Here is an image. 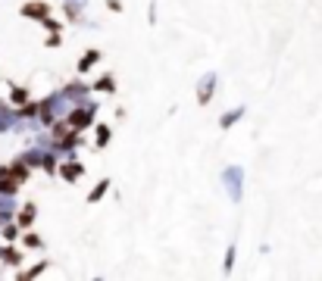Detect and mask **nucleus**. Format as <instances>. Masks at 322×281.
Masks as SVG:
<instances>
[{"label":"nucleus","instance_id":"obj_1","mask_svg":"<svg viewBox=\"0 0 322 281\" xmlns=\"http://www.w3.org/2000/svg\"><path fill=\"white\" fill-rule=\"evenodd\" d=\"M22 13L31 16V19H47V4H25Z\"/></svg>","mask_w":322,"mask_h":281},{"label":"nucleus","instance_id":"obj_2","mask_svg":"<svg viewBox=\"0 0 322 281\" xmlns=\"http://www.w3.org/2000/svg\"><path fill=\"white\" fill-rule=\"evenodd\" d=\"M88 122H91V112H88V109H75V112H72V125H75V128H82V125H88Z\"/></svg>","mask_w":322,"mask_h":281},{"label":"nucleus","instance_id":"obj_3","mask_svg":"<svg viewBox=\"0 0 322 281\" xmlns=\"http://www.w3.org/2000/svg\"><path fill=\"white\" fill-rule=\"evenodd\" d=\"M16 187H19V181H16V178H0V194H13L16 191Z\"/></svg>","mask_w":322,"mask_h":281},{"label":"nucleus","instance_id":"obj_4","mask_svg":"<svg viewBox=\"0 0 322 281\" xmlns=\"http://www.w3.org/2000/svg\"><path fill=\"white\" fill-rule=\"evenodd\" d=\"M31 219H34V206H25L19 216V225H31Z\"/></svg>","mask_w":322,"mask_h":281},{"label":"nucleus","instance_id":"obj_5","mask_svg":"<svg viewBox=\"0 0 322 281\" xmlns=\"http://www.w3.org/2000/svg\"><path fill=\"white\" fill-rule=\"evenodd\" d=\"M4 259H7V262H13V266H19V262H22V256L16 253V250H4Z\"/></svg>","mask_w":322,"mask_h":281},{"label":"nucleus","instance_id":"obj_6","mask_svg":"<svg viewBox=\"0 0 322 281\" xmlns=\"http://www.w3.org/2000/svg\"><path fill=\"white\" fill-rule=\"evenodd\" d=\"M106 187H110V181H100V184H97V191H94L91 197H88V200H91V203H94V200H100V197H103V191H106Z\"/></svg>","mask_w":322,"mask_h":281},{"label":"nucleus","instance_id":"obj_7","mask_svg":"<svg viewBox=\"0 0 322 281\" xmlns=\"http://www.w3.org/2000/svg\"><path fill=\"white\" fill-rule=\"evenodd\" d=\"M94 60H97V53H85V56H82V63H78V69L85 72V69H88V66H91Z\"/></svg>","mask_w":322,"mask_h":281},{"label":"nucleus","instance_id":"obj_8","mask_svg":"<svg viewBox=\"0 0 322 281\" xmlns=\"http://www.w3.org/2000/svg\"><path fill=\"white\" fill-rule=\"evenodd\" d=\"M100 91H113V78H110V75H106V78H100V85H97Z\"/></svg>","mask_w":322,"mask_h":281},{"label":"nucleus","instance_id":"obj_9","mask_svg":"<svg viewBox=\"0 0 322 281\" xmlns=\"http://www.w3.org/2000/svg\"><path fill=\"white\" fill-rule=\"evenodd\" d=\"M13 100H16V103H22V100H25V91H22V88H19V91H13Z\"/></svg>","mask_w":322,"mask_h":281}]
</instances>
